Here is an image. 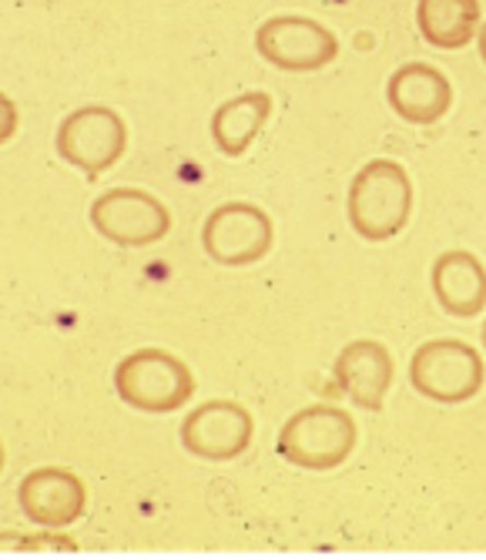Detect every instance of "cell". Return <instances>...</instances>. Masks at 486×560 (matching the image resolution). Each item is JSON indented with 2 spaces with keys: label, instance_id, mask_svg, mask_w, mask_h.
Wrapping results in <instances>:
<instances>
[{
  "label": "cell",
  "instance_id": "16",
  "mask_svg": "<svg viewBox=\"0 0 486 560\" xmlns=\"http://www.w3.org/2000/svg\"><path fill=\"white\" fill-rule=\"evenodd\" d=\"M4 550H47V553L68 550V553H74L78 547L71 544V537H61V534H14V530H8Z\"/></svg>",
  "mask_w": 486,
  "mask_h": 560
},
{
  "label": "cell",
  "instance_id": "19",
  "mask_svg": "<svg viewBox=\"0 0 486 560\" xmlns=\"http://www.w3.org/2000/svg\"><path fill=\"white\" fill-rule=\"evenodd\" d=\"M483 346H486V326H483Z\"/></svg>",
  "mask_w": 486,
  "mask_h": 560
},
{
  "label": "cell",
  "instance_id": "11",
  "mask_svg": "<svg viewBox=\"0 0 486 560\" xmlns=\"http://www.w3.org/2000/svg\"><path fill=\"white\" fill-rule=\"evenodd\" d=\"M332 376H335V386L353 399V406L376 413V410H382L386 393L393 386L396 363H393V352H389L382 342L353 339L339 349L335 363H332Z\"/></svg>",
  "mask_w": 486,
  "mask_h": 560
},
{
  "label": "cell",
  "instance_id": "6",
  "mask_svg": "<svg viewBox=\"0 0 486 560\" xmlns=\"http://www.w3.org/2000/svg\"><path fill=\"white\" fill-rule=\"evenodd\" d=\"M275 242V225L265 209L252 201H225L212 209L202 229L205 256L225 269H246L262 262Z\"/></svg>",
  "mask_w": 486,
  "mask_h": 560
},
{
  "label": "cell",
  "instance_id": "17",
  "mask_svg": "<svg viewBox=\"0 0 486 560\" xmlns=\"http://www.w3.org/2000/svg\"><path fill=\"white\" fill-rule=\"evenodd\" d=\"M0 108H4V115H8V121H4V141H11V135H14V121H17V108H14V101H11V97L0 101Z\"/></svg>",
  "mask_w": 486,
  "mask_h": 560
},
{
  "label": "cell",
  "instance_id": "5",
  "mask_svg": "<svg viewBox=\"0 0 486 560\" xmlns=\"http://www.w3.org/2000/svg\"><path fill=\"white\" fill-rule=\"evenodd\" d=\"M128 148L125 118L105 105H84L71 112L55 135V151L84 178H97L115 168Z\"/></svg>",
  "mask_w": 486,
  "mask_h": 560
},
{
  "label": "cell",
  "instance_id": "4",
  "mask_svg": "<svg viewBox=\"0 0 486 560\" xmlns=\"http://www.w3.org/2000/svg\"><path fill=\"white\" fill-rule=\"evenodd\" d=\"M410 383L432 402L460 406L479 396L486 383V363L463 339H429L413 352Z\"/></svg>",
  "mask_w": 486,
  "mask_h": 560
},
{
  "label": "cell",
  "instance_id": "13",
  "mask_svg": "<svg viewBox=\"0 0 486 560\" xmlns=\"http://www.w3.org/2000/svg\"><path fill=\"white\" fill-rule=\"evenodd\" d=\"M429 285L443 313L457 319H473L486 310V266L466 248H450L436 256Z\"/></svg>",
  "mask_w": 486,
  "mask_h": 560
},
{
  "label": "cell",
  "instance_id": "15",
  "mask_svg": "<svg viewBox=\"0 0 486 560\" xmlns=\"http://www.w3.org/2000/svg\"><path fill=\"white\" fill-rule=\"evenodd\" d=\"M416 24L426 44L460 50L479 31V0H419Z\"/></svg>",
  "mask_w": 486,
  "mask_h": 560
},
{
  "label": "cell",
  "instance_id": "3",
  "mask_svg": "<svg viewBox=\"0 0 486 560\" xmlns=\"http://www.w3.org/2000/svg\"><path fill=\"white\" fill-rule=\"evenodd\" d=\"M115 393L141 413H175L194 396V373L175 352L138 349L115 366Z\"/></svg>",
  "mask_w": 486,
  "mask_h": 560
},
{
  "label": "cell",
  "instance_id": "10",
  "mask_svg": "<svg viewBox=\"0 0 486 560\" xmlns=\"http://www.w3.org/2000/svg\"><path fill=\"white\" fill-rule=\"evenodd\" d=\"M17 503L27 521L40 527H68L87 511V487L64 467H37L17 487Z\"/></svg>",
  "mask_w": 486,
  "mask_h": 560
},
{
  "label": "cell",
  "instance_id": "8",
  "mask_svg": "<svg viewBox=\"0 0 486 560\" xmlns=\"http://www.w3.org/2000/svg\"><path fill=\"white\" fill-rule=\"evenodd\" d=\"M178 436L194 460L228 464L252 446L256 420L235 399H209L181 420Z\"/></svg>",
  "mask_w": 486,
  "mask_h": 560
},
{
  "label": "cell",
  "instance_id": "18",
  "mask_svg": "<svg viewBox=\"0 0 486 560\" xmlns=\"http://www.w3.org/2000/svg\"><path fill=\"white\" fill-rule=\"evenodd\" d=\"M476 40H479V58H483V65H486V24L476 31Z\"/></svg>",
  "mask_w": 486,
  "mask_h": 560
},
{
  "label": "cell",
  "instance_id": "14",
  "mask_svg": "<svg viewBox=\"0 0 486 560\" xmlns=\"http://www.w3.org/2000/svg\"><path fill=\"white\" fill-rule=\"evenodd\" d=\"M275 112V101L269 91H246L235 94L215 108L212 115V141L222 155L228 159H241L252 148V141L259 138V131L269 125Z\"/></svg>",
  "mask_w": 486,
  "mask_h": 560
},
{
  "label": "cell",
  "instance_id": "7",
  "mask_svg": "<svg viewBox=\"0 0 486 560\" xmlns=\"http://www.w3.org/2000/svg\"><path fill=\"white\" fill-rule=\"evenodd\" d=\"M91 225L111 245L144 248L171 232V212L158 195L144 188H111L94 198Z\"/></svg>",
  "mask_w": 486,
  "mask_h": 560
},
{
  "label": "cell",
  "instance_id": "9",
  "mask_svg": "<svg viewBox=\"0 0 486 560\" xmlns=\"http://www.w3.org/2000/svg\"><path fill=\"white\" fill-rule=\"evenodd\" d=\"M256 47L272 68L296 74L319 71L339 58V37L325 24L303 14L269 18L256 31Z\"/></svg>",
  "mask_w": 486,
  "mask_h": 560
},
{
  "label": "cell",
  "instance_id": "1",
  "mask_svg": "<svg viewBox=\"0 0 486 560\" xmlns=\"http://www.w3.org/2000/svg\"><path fill=\"white\" fill-rule=\"evenodd\" d=\"M346 215L359 238L389 242L396 238L413 215V178L393 159L366 162L346 195Z\"/></svg>",
  "mask_w": 486,
  "mask_h": 560
},
{
  "label": "cell",
  "instance_id": "12",
  "mask_svg": "<svg viewBox=\"0 0 486 560\" xmlns=\"http://www.w3.org/2000/svg\"><path fill=\"white\" fill-rule=\"evenodd\" d=\"M386 101L410 125H436L453 108V84L440 68L410 61L389 74Z\"/></svg>",
  "mask_w": 486,
  "mask_h": 560
},
{
  "label": "cell",
  "instance_id": "2",
  "mask_svg": "<svg viewBox=\"0 0 486 560\" xmlns=\"http://www.w3.org/2000/svg\"><path fill=\"white\" fill-rule=\"evenodd\" d=\"M356 440H359V430H356V420L349 410H343V406L312 402L285 420V427L278 430L275 450L292 467L325 474V470H335L349 460L356 450Z\"/></svg>",
  "mask_w": 486,
  "mask_h": 560
}]
</instances>
